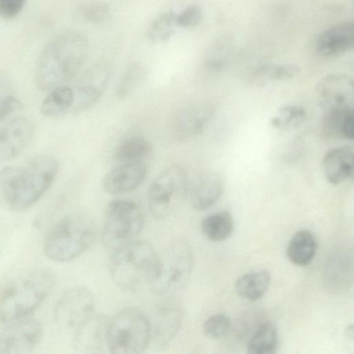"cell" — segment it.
<instances>
[{
	"label": "cell",
	"instance_id": "cell-1",
	"mask_svg": "<svg viewBox=\"0 0 354 354\" xmlns=\"http://www.w3.org/2000/svg\"><path fill=\"white\" fill-rule=\"evenodd\" d=\"M59 171V162L50 155L36 156L20 166L0 170V204L15 211L34 205L49 189Z\"/></svg>",
	"mask_w": 354,
	"mask_h": 354
},
{
	"label": "cell",
	"instance_id": "cell-2",
	"mask_svg": "<svg viewBox=\"0 0 354 354\" xmlns=\"http://www.w3.org/2000/svg\"><path fill=\"white\" fill-rule=\"evenodd\" d=\"M86 37L69 30L49 41L41 50L35 66L34 81L41 91L63 86L83 66L88 53Z\"/></svg>",
	"mask_w": 354,
	"mask_h": 354
},
{
	"label": "cell",
	"instance_id": "cell-3",
	"mask_svg": "<svg viewBox=\"0 0 354 354\" xmlns=\"http://www.w3.org/2000/svg\"><path fill=\"white\" fill-rule=\"evenodd\" d=\"M159 255L146 241H132L113 250L109 270L114 283L127 292L138 291L153 282Z\"/></svg>",
	"mask_w": 354,
	"mask_h": 354
},
{
	"label": "cell",
	"instance_id": "cell-4",
	"mask_svg": "<svg viewBox=\"0 0 354 354\" xmlns=\"http://www.w3.org/2000/svg\"><path fill=\"white\" fill-rule=\"evenodd\" d=\"M55 281L51 271L39 268L11 283L0 294V322L8 324L31 314L49 295Z\"/></svg>",
	"mask_w": 354,
	"mask_h": 354
},
{
	"label": "cell",
	"instance_id": "cell-5",
	"mask_svg": "<svg viewBox=\"0 0 354 354\" xmlns=\"http://www.w3.org/2000/svg\"><path fill=\"white\" fill-rule=\"evenodd\" d=\"M95 237V227L90 217L71 213L61 218L48 232L44 245L46 257L57 262H68L83 254Z\"/></svg>",
	"mask_w": 354,
	"mask_h": 354
},
{
	"label": "cell",
	"instance_id": "cell-6",
	"mask_svg": "<svg viewBox=\"0 0 354 354\" xmlns=\"http://www.w3.org/2000/svg\"><path fill=\"white\" fill-rule=\"evenodd\" d=\"M151 339V322L138 308H125L109 318L106 342L111 353H142L148 347Z\"/></svg>",
	"mask_w": 354,
	"mask_h": 354
},
{
	"label": "cell",
	"instance_id": "cell-7",
	"mask_svg": "<svg viewBox=\"0 0 354 354\" xmlns=\"http://www.w3.org/2000/svg\"><path fill=\"white\" fill-rule=\"evenodd\" d=\"M145 216L135 201L115 199L106 207L102 232L104 245L113 250L134 240L140 233Z\"/></svg>",
	"mask_w": 354,
	"mask_h": 354
},
{
	"label": "cell",
	"instance_id": "cell-8",
	"mask_svg": "<svg viewBox=\"0 0 354 354\" xmlns=\"http://www.w3.org/2000/svg\"><path fill=\"white\" fill-rule=\"evenodd\" d=\"M193 266L194 257L189 244L183 239H176L159 255L158 273L151 287L163 295L178 291L188 282Z\"/></svg>",
	"mask_w": 354,
	"mask_h": 354
},
{
	"label": "cell",
	"instance_id": "cell-9",
	"mask_svg": "<svg viewBox=\"0 0 354 354\" xmlns=\"http://www.w3.org/2000/svg\"><path fill=\"white\" fill-rule=\"evenodd\" d=\"M188 179L184 169L171 165L162 169L151 182L147 194L149 211L155 219L169 216L185 198Z\"/></svg>",
	"mask_w": 354,
	"mask_h": 354
},
{
	"label": "cell",
	"instance_id": "cell-10",
	"mask_svg": "<svg viewBox=\"0 0 354 354\" xmlns=\"http://www.w3.org/2000/svg\"><path fill=\"white\" fill-rule=\"evenodd\" d=\"M94 297L89 290L75 286L64 292L54 308L56 322L61 326L76 328L86 318L93 313Z\"/></svg>",
	"mask_w": 354,
	"mask_h": 354
},
{
	"label": "cell",
	"instance_id": "cell-11",
	"mask_svg": "<svg viewBox=\"0 0 354 354\" xmlns=\"http://www.w3.org/2000/svg\"><path fill=\"white\" fill-rule=\"evenodd\" d=\"M0 333V354H24L40 342L42 326L39 321L23 318L12 322Z\"/></svg>",
	"mask_w": 354,
	"mask_h": 354
},
{
	"label": "cell",
	"instance_id": "cell-12",
	"mask_svg": "<svg viewBox=\"0 0 354 354\" xmlns=\"http://www.w3.org/2000/svg\"><path fill=\"white\" fill-rule=\"evenodd\" d=\"M111 73L110 66L104 62L93 64L84 72L73 90V112L84 111L99 101L109 84Z\"/></svg>",
	"mask_w": 354,
	"mask_h": 354
},
{
	"label": "cell",
	"instance_id": "cell-13",
	"mask_svg": "<svg viewBox=\"0 0 354 354\" xmlns=\"http://www.w3.org/2000/svg\"><path fill=\"white\" fill-rule=\"evenodd\" d=\"M318 102L323 111L354 107L353 80L342 74H330L321 79L316 86Z\"/></svg>",
	"mask_w": 354,
	"mask_h": 354
},
{
	"label": "cell",
	"instance_id": "cell-14",
	"mask_svg": "<svg viewBox=\"0 0 354 354\" xmlns=\"http://www.w3.org/2000/svg\"><path fill=\"white\" fill-rule=\"evenodd\" d=\"M213 110L207 103H198L185 106L174 115L171 130L179 142L189 141L199 135L205 129Z\"/></svg>",
	"mask_w": 354,
	"mask_h": 354
},
{
	"label": "cell",
	"instance_id": "cell-15",
	"mask_svg": "<svg viewBox=\"0 0 354 354\" xmlns=\"http://www.w3.org/2000/svg\"><path fill=\"white\" fill-rule=\"evenodd\" d=\"M34 126L25 117H17L0 130V162L11 160L26 148L34 136Z\"/></svg>",
	"mask_w": 354,
	"mask_h": 354
},
{
	"label": "cell",
	"instance_id": "cell-16",
	"mask_svg": "<svg viewBox=\"0 0 354 354\" xmlns=\"http://www.w3.org/2000/svg\"><path fill=\"white\" fill-rule=\"evenodd\" d=\"M109 318L91 313L76 328L74 347L81 353H101L107 348L106 335Z\"/></svg>",
	"mask_w": 354,
	"mask_h": 354
},
{
	"label": "cell",
	"instance_id": "cell-17",
	"mask_svg": "<svg viewBox=\"0 0 354 354\" xmlns=\"http://www.w3.org/2000/svg\"><path fill=\"white\" fill-rule=\"evenodd\" d=\"M147 169L142 162L119 163L104 176L102 186L111 195H120L136 189L145 180Z\"/></svg>",
	"mask_w": 354,
	"mask_h": 354
},
{
	"label": "cell",
	"instance_id": "cell-18",
	"mask_svg": "<svg viewBox=\"0 0 354 354\" xmlns=\"http://www.w3.org/2000/svg\"><path fill=\"white\" fill-rule=\"evenodd\" d=\"M354 24L352 21L336 24L324 30L315 43L317 53L324 57L344 53L353 47Z\"/></svg>",
	"mask_w": 354,
	"mask_h": 354
},
{
	"label": "cell",
	"instance_id": "cell-19",
	"mask_svg": "<svg viewBox=\"0 0 354 354\" xmlns=\"http://www.w3.org/2000/svg\"><path fill=\"white\" fill-rule=\"evenodd\" d=\"M322 169L325 178L332 185H339L351 178L354 170L353 149L341 146L328 150L323 158Z\"/></svg>",
	"mask_w": 354,
	"mask_h": 354
},
{
	"label": "cell",
	"instance_id": "cell-20",
	"mask_svg": "<svg viewBox=\"0 0 354 354\" xmlns=\"http://www.w3.org/2000/svg\"><path fill=\"white\" fill-rule=\"evenodd\" d=\"M157 311L154 337L157 342L166 344L174 337L180 326L182 308L177 301L169 299L158 305Z\"/></svg>",
	"mask_w": 354,
	"mask_h": 354
},
{
	"label": "cell",
	"instance_id": "cell-21",
	"mask_svg": "<svg viewBox=\"0 0 354 354\" xmlns=\"http://www.w3.org/2000/svg\"><path fill=\"white\" fill-rule=\"evenodd\" d=\"M224 182L217 174L205 176L194 187L190 194L192 207L197 211H204L213 206L221 196Z\"/></svg>",
	"mask_w": 354,
	"mask_h": 354
},
{
	"label": "cell",
	"instance_id": "cell-22",
	"mask_svg": "<svg viewBox=\"0 0 354 354\" xmlns=\"http://www.w3.org/2000/svg\"><path fill=\"white\" fill-rule=\"evenodd\" d=\"M322 130L329 136L353 140L354 137L353 109L323 111Z\"/></svg>",
	"mask_w": 354,
	"mask_h": 354
},
{
	"label": "cell",
	"instance_id": "cell-23",
	"mask_svg": "<svg viewBox=\"0 0 354 354\" xmlns=\"http://www.w3.org/2000/svg\"><path fill=\"white\" fill-rule=\"evenodd\" d=\"M317 241L313 233L302 230L291 238L286 248L288 260L298 266H306L313 259L317 251Z\"/></svg>",
	"mask_w": 354,
	"mask_h": 354
},
{
	"label": "cell",
	"instance_id": "cell-24",
	"mask_svg": "<svg viewBox=\"0 0 354 354\" xmlns=\"http://www.w3.org/2000/svg\"><path fill=\"white\" fill-rule=\"evenodd\" d=\"M270 275L266 270H259L240 277L235 284L237 293L243 298L254 301L260 299L267 292Z\"/></svg>",
	"mask_w": 354,
	"mask_h": 354
},
{
	"label": "cell",
	"instance_id": "cell-25",
	"mask_svg": "<svg viewBox=\"0 0 354 354\" xmlns=\"http://www.w3.org/2000/svg\"><path fill=\"white\" fill-rule=\"evenodd\" d=\"M74 102V91L71 87L60 86L47 94L40 105L42 115L50 118L59 117L72 109Z\"/></svg>",
	"mask_w": 354,
	"mask_h": 354
},
{
	"label": "cell",
	"instance_id": "cell-26",
	"mask_svg": "<svg viewBox=\"0 0 354 354\" xmlns=\"http://www.w3.org/2000/svg\"><path fill=\"white\" fill-rule=\"evenodd\" d=\"M150 142L141 136L125 139L116 147L114 158L119 163L142 162L151 153Z\"/></svg>",
	"mask_w": 354,
	"mask_h": 354
},
{
	"label": "cell",
	"instance_id": "cell-27",
	"mask_svg": "<svg viewBox=\"0 0 354 354\" xmlns=\"http://www.w3.org/2000/svg\"><path fill=\"white\" fill-rule=\"evenodd\" d=\"M234 222L227 212H218L206 216L201 223V230L204 236L214 242L223 241L232 234Z\"/></svg>",
	"mask_w": 354,
	"mask_h": 354
},
{
	"label": "cell",
	"instance_id": "cell-28",
	"mask_svg": "<svg viewBox=\"0 0 354 354\" xmlns=\"http://www.w3.org/2000/svg\"><path fill=\"white\" fill-rule=\"evenodd\" d=\"M278 346V333L272 323H264L256 330L249 340L247 351L251 354H271L276 352Z\"/></svg>",
	"mask_w": 354,
	"mask_h": 354
},
{
	"label": "cell",
	"instance_id": "cell-29",
	"mask_svg": "<svg viewBox=\"0 0 354 354\" xmlns=\"http://www.w3.org/2000/svg\"><path fill=\"white\" fill-rule=\"evenodd\" d=\"M299 73V68L291 64H270L260 67L253 75L257 85L292 79Z\"/></svg>",
	"mask_w": 354,
	"mask_h": 354
},
{
	"label": "cell",
	"instance_id": "cell-30",
	"mask_svg": "<svg viewBox=\"0 0 354 354\" xmlns=\"http://www.w3.org/2000/svg\"><path fill=\"white\" fill-rule=\"evenodd\" d=\"M306 116L304 107L297 104H285L279 107L270 119V124L275 129L287 130L297 127Z\"/></svg>",
	"mask_w": 354,
	"mask_h": 354
},
{
	"label": "cell",
	"instance_id": "cell-31",
	"mask_svg": "<svg viewBox=\"0 0 354 354\" xmlns=\"http://www.w3.org/2000/svg\"><path fill=\"white\" fill-rule=\"evenodd\" d=\"M145 75V68L140 64H131L125 68L115 85L114 92L115 97L122 100L128 97Z\"/></svg>",
	"mask_w": 354,
	"mask_h": 354
},
{
	"label": "cell",
	"instance_id": "cell-32",
	"mask_svg": "<svg viewBox=\"0 0 354 354\" xmlns=\"http://www.w3.org/2000/svg\"><path fill=\"white\" fill-rule=\"evenodd\" d=\"M10 75L0 70V122L21 107Z\"/></svg>",
	"mask_w": 354,
	"mask_h": 354
},
{
	"label": "cell",
	"instance_id": "cell-33",
	"mask_svg": "<svg viewBox=\"0 0 354 354\" xmlns=\"http://www.w3.org/2000/svg\"><path fill=\"white\" fill-rule=\"evenodd\" d=\"M175 16L172 12H165L154 19L148 27L147 35L154 43L168 40L174 32Z\"/></svg>",
	"mask_w": 354,
	"mask_h": 354
},
{
	"label": "cell",
	"instance_id": "cell-34",
	"mask_svg": "<svg viewBox=\"0 0 354 354\" xmlns=\"http://www.w3.org/2000/svg\"><path fill=\"white\" fill-rule=\"evenodd\" d=\"M230 319L225 314L218 313L208 317L203 325L204 335L211 339L223 337L229 330Z\"/></svg>",
	"mask_w": 354,
	"mask_h": 354
},
{
	"label": "cell",
	"instance_id": "cell-35",
	"mask_svg": "<svg viewBox=\"0 0 354 354\" xmlns=\"http://www.w3.org/2000/svg\"><path fill=\"white\" fill-rule=\"evenodd\" d=\"M82 17L88 21L100 23L110 16L109 6L101 1L89 2L84 4L80 10Z\"/></svg>",
	"mask_w": 354,
	"mask_h": 354
},
{
	"label": "cell",
	"instance_id": "cell-36",
	"mask_svg": "<svg viewBox=\"0 0 354 354\" xmlns=\"http://www.w3.org/2000/svg\"><path fill=\"white\" fill-rule=\"evenodd\" d=\"M203 12L200 6L191 5L180 14L176 15V25L182 28H191L197 26L202 20Z\"/></svg>",
	"mask_w": 354,
	"mask_h": 354
},
{
	"label": "cell",
	"instance_id": "cell-37",
	"mask_svg": "<svg viewBox=\"0 0 354 354\" xmlns=\"http://www.w3.org/2000/svg\"><path fill=\"white\" fill-rule=\"evenodd\" d=\"M26 0H0V17L10 19L24 9Z\"/></svg>",
	"mask_w": 354,
	"mask_h": 354
}]
</instances>
